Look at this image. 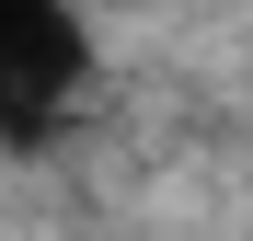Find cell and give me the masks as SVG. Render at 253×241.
I'll list each match as a JSON object with an SVG mask.
<instances>
[{"mask_svg":"<svg viewBox=\"0 0 253 241\" xmlns=\"http://www.w3.org/2000/svg\"><path fill=\"white\" fill-rule=\"evenodd\" d=\"M92 80V34L69 0H0V138H46Z\"/></svg>","mask_w":253,"mask_h":241,"instance_id":"6da1fadb","label":"cell"}]
</instances>
